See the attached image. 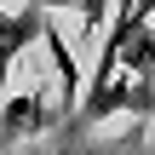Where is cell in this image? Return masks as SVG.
Returning <instances> with one entry per match:
<instances>
[{"label":"cell","instance_id":"obj_2","mask_svg":"<svg viewBox=\"0 0 155 155\" xmlns=\"http://www.w3.org/2000/svg\"><path fill=\"white\" fill-rule=\"evenodd\" d=\"M40 127H46V109H40L35 92L12 98V104L0 109V138H23V132H40Z\"/></svg>","mask_w":155,"mask_h":155},{"label":"cell","instance_id":"obj_3","mask_svg":"<svg viewBox=\"0 0 155 155\" xmlns=\"http://www.w3.org/2000/svg\"><path fill=\"white\" fill-rule=\"evenodd\" d=\"M12 6H35V12H52V6H75V12H86V23L98 29L104 23V12H109V0H12Z\"/></svg>","mask_w":155,"mask_h":155},{"label":"cell","instance_id":"obj_1","mask_svg":"<svg viewBox=\"0 0 155 155\" xmlns=\"http://www.w3.org/2000/svg\"><path fill=\"white\" fill-rule=\"evenodd\" d=\"M40 35H46V12H35V6H0V92L12 81V63L29 46H40Z\"/></svg>","mask_w":155,"mask_h":155}]
</instances>
